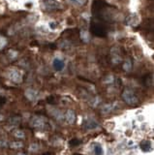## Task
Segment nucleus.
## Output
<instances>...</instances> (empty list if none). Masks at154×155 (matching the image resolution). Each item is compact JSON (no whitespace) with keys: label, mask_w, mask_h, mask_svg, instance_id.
Wrapping results in <instances>:
<instances>
[{"label":"nucleus","mask_w":154,"mask_h":155,"mask_svg":"<svg viewBox=\"0 0 154 155\" xmlns=\"http://www.w3.org/2000/svg\"><path fill=\"white\" fill-rule=\"evenodd\" d=\"M8 78L11 82L15 84H21L23 82V72L16 68H12L8 71Z\"/></svg>","instance_id":"7ed1b4c3"},{"label":"nucleus","mask_w":154,"mask_h":155,"mask_svg":"<svg viewBox=\"0 0 154 155\" xmlns=\"http://www.w3.org/2000/svg\"><path fill=\"white\" fill-rule=\"evenodd\" d=\"M70 145L71 146H78V145H79L81 143V140H79V139H72L70 141Z\"/></svg>","instance_id":"393cba45"},{"label":"nucleus","mask_w":154,"mask_h":155,"mask_svg":"<svg viewBox=\"0 0 154 155\" xmlns=\"http://www.w3.org/2000/svg\"><path fill=\"white\" fill-rule=\"evenodd\" d=\"M140 146H141V149H142V151L148 152V151L150 150V148H151V143H150L149 141L144 140V141H142V142L141 143Z\"/></svg>","instance_id":"4468645a"},{"label":"nucleus","mask_w":154,"mask_h":155,"mask_svg":"<svg viewBox=\"0 0 154 155\" xmlns=\"http://www.w3.org/2000/svg\"><path fill=\"white\" fill-rule=\"evenodd\" d=\"M40 6L44 11H54L61 8V3L57 0H40Z\"/></svg>","instance_id":"f03ea898"},{"label":"nucleus","mask_w":154,"mask_h":155,"mask_svg":"<svg viewBox=\"0 0 154 155\" xmlns=\"http://www.w3.org/2000/svg\"><path fill=\"white\" fill-rule=\"evenodd\" d=\"M79 35H81V39L84 41V42H88L89 41V35L86 30L81 29V32H79Z\"/></svg>","instance_id":"f3484780"},{"label":"nucleus","mask_w":154,"mask_h":155,"mask_svg":"<svg viewBox=\"0 0 154 155\" xmlns=\"http://www.w3.org/2000/svg\"><path fill=\"white\" fill-rule=\"evenodd\" d=\"M51 115L59 121H62L63 119H64V115H63V113L58 110H53L51 112Z\"/></svg>","instance_id":"ddd939ff"},{"label":"nucleus","mask_w":154,"mask_h":155,"mask_svg":"<svg viewBox=\"0 0 154 155\" xmlns=\"http://www.w3.org/2000/svg\"><path fill=\"white\" fill-rule=\"evenodd\" d=\"M23 146V143L21 142H12L10 143V147L12 149H18Z\"/></svg>","instance_id":"a211bd4d"},{"label":"nucleus","mask_w":154,"mask_h":155,"mask_svg":"<svg viewBox=\"0 0 154 155\" xmlns=\"http://www.w3.org/2000/svg\"><path fill=\"white\" fill-rule=\"evenodd\" d=\"M139 23H140V19H139V16L137 15V14H132L131 16H128V19H127L128 25L136 26V25H138Z\"/></svg>","instance_id":"9d476101"},{"label":"nucleus","mask_w":154,"mask_h":155,"mask_svg":"<svg viewBox=\"0 0 154 155\" xmlns=\"http://www.w3.org/2000/svg\"><path fill=\"white\" fill-rule=\"evenodd\" d=\"M121 96H122L123 101H124L127 105H129V106H131V107L138 106L139 103H140L139 98L136 96V94H135L133 91L130 90V89H125L122 92Z\"/></svg>","instance_id":"f257e3e1"},{"label":"nucleus","mask_w":154,"mask_h":155,"mask_svg":"<svg viewBox=\"0 0 154 155\" xmlns=\"http://www.w3.org/2000/svg\"><path fill=\"white\" fill-rule=\"evenodd\" d=\"M21 117L20 116H11V117L8 119V123L10 124L11 126H18V124L21 123Z\"/></svg>","instance_id":"f8f14e48"},{"label":"nucleus","mask_w":154,"mask_h":155,"mask_svg":"<svg viewBox=\"0 0 154 155\" xmlns=\"http://www.w3.org/2000/svg\"><path fill=\"white\" fill-rule=\"evenodd\" d=\"M3 119H4V116L2 115H0V121H1V120H3Z\"/></svg>","instance_id":"72a5a7b5"},{"label":"nucleus","mask_w":154,"mask_h":155,"mask_svg":"<svg viewBox=\"0 0 154 155\" xmlns=\"http://www.w3.org/2000/svg\"><path fill=\"white\" fill-rule=\"evenodd\" d=\"M24 96H25L29 101L34 102L39 98V91L33 89V88H27V89L24 91Z\"/></svg>","instance_id":"39448f33"},{"label":"nucleus","mask_w":154,"mask_h":155,"mask_svg":"<svg viewBox=\"0 0 154 155\" xmlns=\"http://www.w3.org/2000/svg\"><path fill=\"white\" fill-rule=\"evenodd\" d=\"M99 103H100V98H99V97H96L94 100H93V103L91 102V103H90V105H91L92 107H96Z\"/></svg>","instance_id":"c85d7f7f"},{"label":"nucleus","mask_w":154,"mask_h":155,"mask_svg":"<svg viewBox=\"0 0 154 155\" xmlns=\"http://www.w3.org/2000/svg\"><path fill=\"white\" fill-rule=\"evenodd\" d=\"M112 109H114V105H112V104H106V105H104V106L102 107L101 112L104 113V115H107V113L111 112Z\"/></svg>","instance_id":"2eb2a0df"},{"label":"nucleus","mask_w":154,"mask_h":155,"mask_svg":"<svg viewBox=\"0 0 154 155\" xmlns=\"http://www.w3.org/2000/svg\"><path fill=\"white\" fill-rule=\"evenodd\" d=\"M56 24H57V23H55V21H49V29H51V30H55L56 27H57Z\"/></svg>","instance_id":"bb28decb"},{"label":"nucleus","mask_w":154,"mask_h":155,"mask_svg":"<svg viewBox=\"0 0 154 155\" xmlns=\"http://www.w3.org/2000/svg\"><path fill=\"white\" fill-rule=\"evenodd\" d=\"M84 129L85 130H95L99 127V123L92 118H87L84 120Z\"/></svg>","instance_id":"0eeeda50"},{"label":"nucleus","mask_w":154,"mask_h":155,"mask_svg":"<svg viewBox=\"0 0 154 155\" xmlns=\"http://www.w3.org/2000/svg\"><path fill=\"white\" fill-rule=\"evenodd\" d=\"M8 143L5 140H0V147H7Z\"/></svg>","instance_id":"c756f323"},{"label":"nucleus","mask_w":154,"mask_h":155,"mask_svg":"<svg viewBox=\"0 0 154 155\" xmlns=\"http://www.w3.org/2000/svg\"><path fill=\"white\" fill-rule=\"evenodd\" d=\"M7 44H8L7 39L5 38L3 35H0V51L3 49L5 47L7 46Z\"/></svg>","instance_id":"412c9836"},{"label":"nucleus","mask_w":154,"mask_h":155,"mask_svg":"<svg viewBox=\"0 0 154 155\" xmlns=\"http://www.w3.org/2000/svg\"><path fill=\"white\" fill-rule=\"evenodd\" d=\"M114 76H108V77L106 78V80L104 82H105L106 84H112V82H114Z\"/></svg>","instance_id":"cd10ccee"},{"label":"nucleus","mask_w":154,"mask_h":155,"mask_svg":"<svg viewBox=\"0 0 154 155\" xmlns=\"http://www.w3.org/2000/svg\"><path fill=\"white\" fill-rule=\"evenodd\" d=\"M93 31H94L95 35L102 36V33L105 32V30L102 28V26H100V25H95L94 27H93Z\"/></svg>","instance_id":"6ab92c4d"},{"label":"nucleus","mask_w":154,"mask_h":155,"mask_svg":"<svg viewBox=\"0 0 154 155\" xmlns=\"http://www.w3.org/2000/svg\"><path fill=\"white\" fill-rule=\"evenodd\" d=\"M53 66L55 71H61V70H63V68L65 67V64H64V61H63L61 58L55 57L53 60Z\"/></svg>","instance_id":"1a4fd4ad"},{"label":"nucleus","mask_w":154,"mask_h":155,"mask_svg":"<svg viewBox=\"0 0 154 155\" xmlns=\"http://www.w3.org/2000/svg\"><path fill=\"white\" fill-rule=\"evenodd\" d=\"M14 135H15V137H16L18 139H24V138H25V134H24V132L23 130H15Z\"/></svg>","instance_id":"5701e85b"},{"label":"nucleus","mask_w":154,"mask_h":155,"mask_svg":"<svg viewBox=\"0 0 154 155\" xmlns=\"http://www.w3.org/2000/svg\"><path fill=\"white\" fill-rule=\"evenodd\" d=\"M64 119L67 124H73L75 122L76 119V115L73 110H68L64 115Z\"/></svg>","instance_id":"6e6552de"},{"label":"nucleus","mask_w":154,"mask_h":155,"mask_svg":"<svg viewBox=\"0 0 154 155\" xmlns=\"http://www.w3.org/2000/svg\"><path fill=\"white\" fill-rule=\"evenodd\" d=\"M132 66H133V65H132V61L130 59H127L124 63H123V69H124L125 71H127V72L131 71Z\"/></svg>","instance_id":"4be33fe9"},{"label":"nucleus","mask_w":154,"mask_h":155,"mask_svg":"<svg viewBox=\"0 0 154 155\" xmlns=\"http://www.w3.org/2000/svg\"><path fill=\"white\" fill-rule=\"evenodd\" d=\"M82 16H84V19H86V21H89V15L87 13H84V14H82Z\"/></svg>","instance_id":"473e14b6"},{"label":"nucleus","mask_w":154,"mask_h":155,"mask_svg":"<svg viewBox=\"0 0 154 155\" xmlns=\"http://www.w3.org/2000/svg\"><path fill=\"white\" fill-rule=\"evenodd\" d=\"M39 148H40V145H38V143H33L30 145L29 146V151L30 152H36L39 150Z\"/></svg>","instance_id":"b1692460"},{"label":"nucleus","mask_w":154,"mask_h":155,"mask_svg":"<svg viewBox=\"0 0 154 155\" xmlns=\"http://www.w3.org/2000/svg\"><path fill=\"white\" fill-rule=\"evenodd\" d=\"M30 125L34 127V128L45 129L47 128V125H48V121L42 115H35L33 116L31 121H30Z\"/></svg>","instance_id":"20e7f679"},{"label":"nucleus","mask_w":154,"mask_h":155,"mask_svg":"<svg viewBox=\"0 0 154 155\" xmlns=\"http://www.w3.org/2000/svg\"><path fill=\"white\" fill-rule=\"evenodd\" d=\"M55 101H56V99H55V97L54 96H49L48 98H47V102H48L49 104H55Z\"/></svg>","instance_id":"a878e982"},{"label":"nucleus","mask_w":154,"mask_h":155,"mask_svg":"<svg viewBox=\"0 0 154 155\" xmlns=\"http://www.w3.org/2000/svg\"><path fill=\"white\" fill-rule=\"evenodd\" d=\"M111 55H112V62L114 64H119L121 62L122 58L120 56L119 49L117 48H112L111 49Z\"/></svg>","instance_id":"423d86ee"},{"label":"nucleus","mask_w":154,"mask_h":155,"mask_svg":"<svg viewBox=\"0 0 154 155\" xmlns=\"http://www.w3.org/2000/svg\"><path fill=\"white\" fill-rule=\"evenodd\" d=\"M5 103H6V98H5L4 96H1V95H0V106L4 105Z\"/></svg>","instance_id":"7c9ffc66"},{"label":"nucleus","mask_w":154,"mask_h":155,"mask_svg":"<svg viewBox=\"0 0 154 155\" xmlns=\"http://www.w3.org/2000/svg\"><path fill=\"white\" fill-rule=\"evenodd\" d=\"M18 52L15 51V49H9V51H8V56L12 60L16 59V58L18 57Z\"/></svg>","instance_id":"aec40b11"},{"label":"nucleus","mask_w":154,"mask_h":155,"mask_svg":"<svg viewBox=\"0 0 154 155\" xmlns=\"http://www.w3.org/2000/svg\"><path fill=\"white\" fill-rule=\"evenodd\" d=\"M127 145L128 146H133V145H135V142H134V141H132V140H129L127 142Z\"/></svg>","instance_id":"2f4dec72"},{"label":"nucleus","mask_w":154,"mask_h":155,"mask_svg":"<svg viewBox=\"0 0 154 155\" xmlns=\"http://www.w3.org/2000/svg\"><path fill=\"white\" fill-rule=\"evenodd\" d=\"M68 2L76 7H81L86 3V0H68Z\"/></svg>","instance_id":"dca6fc26"},{"label":"nucleus","mask_w":154,"mask_h":155,"mask_svg":"<svg viewBox=\"0 0 154 155\" xmlns=\"http://www.w3.org/2000/svg\"><path fill=\"white\" fill-rule=\"evenodd\" d=\"M92 147H93V153L94 154H97V155H101L104 153V150H103V147L100 143H94L92 145Z\"/></svg>","instance_id":"9b49d317"}]
</instances>
